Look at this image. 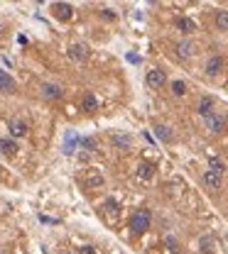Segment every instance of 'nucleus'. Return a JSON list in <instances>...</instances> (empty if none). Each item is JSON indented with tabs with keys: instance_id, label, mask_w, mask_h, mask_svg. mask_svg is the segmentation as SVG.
<instances>
[{
	"instance_id": "obj_27",
	"label": "nucleus",
	"mask_w": 228,
	"mask_h": 254,
	"mask_svg": "<svg viewBox=\"0 0 228 254\" xmlns=\"http://www.w3.org/2000/svg\"><path fill=\"white\" fill-rule=\"evenodd\" d=\"M101 15H103V17H106V20H115V12H111V10H103V12H101Z\"/></svg>"
},
{
	"instance_id": "obj_16",
	"label": "nucleus",
	"mask_w": 228,
	"mask_h": 254,
	"mask_svg": "<svg viewBox=\"0 0 228 254\" xmlns=\"http://www.w3.org/2000/svg\"><path fill=\"white\" fill-rule=\"evenodd\" d=\"M135 174H138V179H143V181H150L152 176H154V166L145 161V164H140V166H138V171H135Z\"/></svg>"
},
{
	"instance_id": "obj_4",
	"label": "nucleus",
	"mask_w": 228,
	"mask_h": 254,
	"mask_svg": "<svg viewBox=\"0 0 228 254\" xmlns=\"http://www.w3.org/2000/svg\"><path fill=\"white\" fill-rule=\"evenodd\" d=\"M224 66H226V62H224V57L214 54V57H209V59H206V64H204V73L214 78V76H219V73L224 71Z\"/></svg>"
},
{
	"instance_id": "obj_12",
	"label": "nucleus",
	"mask_w": 228,
	"mask_h": 254,
	"mask_svg": "<svg viewBox=\"0 0 228 254\" xmlns=\"http://www.w3.org/2000/svg\"><path fill=\"white\" fill-rule=\"evenodd\" d=\"M81 108L86 110V113H96L98 110V98H96V93H83V98H81Z\"/></svg>"
},
{
	"instance_id": "obj_3",
	"label": "nucleus",
	"mask_w": 228,
	"mask_h": 254,
	"mask_svg": "<svg viewBox=\"0 0 228 254\" xmlns=\"http://www.w3.org/2000/svg\"><path fill=\"white\" fill-rule=\"evenodd\" d=\"M145 83H148V88H164L167 86V73L162 71V68H150L148 71V76H145Z\"/></svg>"
},
{
	"instance_id": "obj_14",
	"label": "nucleus",
	"mask_w": 228,
	"mask_h": 254,
	"mask_svg": "<svg viewBox=\"0 0 228 254\" xmlns=\"http://www.w3.org/2000/svg\"><path fill=\"white\" fill-rule=\"evenodd\" d=\"M177 30H179L182 34H194V32H196V22L189 20V17H179V20H177Z\"/></svg>"
},
{
	"instance_id": "obj_1",
	"label": "nucleus",
	"mask_w": 228,
	"mask_h": 254,
	"mask_svg": "<svg viewBox=\"0 0 228 254\" xmlns=\"http://www.w3.org/2000/svg\"><path fill=\"white\" fill-rule=\"evenodd\" d=\"M152 225V215L148 208H140V210H135L133 215H130V230L135 232V235H145L148 230H150Z\"/></svg>"
},
{
	"instance_id": "obj_24",
	"label": "nucleus",
	"mask_w": 228,
	"mask_h": 254,
	"mask_svg": "<svg viewBox=\"0 0 228 254\" xmlns=\"http://www.w3.org/2000/svg\"><path fill=\"white\" fill-rule=\"evenodd\" d=\"M78 254H98V252H96V247H91V245H81V247H78Z\"/></svg>"
},
{
	"instance_id": "obj_17",
	"label": "nucleus",
	"mask_w": 228,
	"mask_h": 254,
	"mask_svg": "<svg viewBox=\"0 0 228 254\" xmlns=\"http://www.w3.org/2000/svg\"><path fill=\"white\" fill-rule=\"evenodd\" d=\"M214 22H216V30L228 32V10H219L216 17H214Z\"/></svg>"
},
{
	"instance_id": "obj_13",
	"label": "nucleus",
	"mask_w": 228,
	"mask_h": 254,
	"mask_svg": "<svg viewBox=\"0 0 228 254\" xmlns=\"http://www.w3.org/2000/svg\"><path fill=\"white\" fill-rule=\"evenodd\" d=\"M69 57L74 59V62H86V57H88V49H86V44H72L69 47Z\"/></svg>"
},
{
	"instance_id": "obj_25",
	"label": "nucleus",
	"mask_w": 228,
	"mask_h": 254,
	"mask_svg": "<svg viewBox=\"0 0 228 254\" xmlns=\"http://www.w3.org/2000/svg\"><path fill=\"white\" fill-rule=\"evenodd\" d=\"M201 245H204V247H201L204 252H206V254H211V240H206V237H204V240H201Z\"/></svg>"
},
{
	"instance_id": "obj_8",
	"label": "nucleus",
	"mask_w": 228,
	"mask_h": 254,
	"mask_svg": "<svg viewBox=\"0 0 228 254\" xmlns=\"http://www.w3.org/2000/svg\"><path fill=\"white\" fill-rule=\"evenodd\" d=\"M201 184L206 186L209 190H219L224 186V179H221V174H214V171H206L204 176H201Z\"/></svg>"
},
{
	"instance_id": "obj_6",
	"label": "nucleus",
	"mask_w": 228,
	"mask_h": 254,
	"mask_svg": "<svg viewBox=\"0 0 228 254\" xmlns=\"http://www.w3.org/2000/svg\"><path fill=\"white\" fill-rule=\"evenodd\" d=\"M204 120H206V129H209L211 134H221V132L226 129V118L219 115V113H211V115L204 118Z\"/></svg>"
},
{
	"instance_id": "obj_5",
	"label": "nucleus",
	"mask_w": 228,
	"mask_h": 254,
	"mask_svg": "<svg viewBox=\"0 0 228 254\" xmlns=\"http://www.w3.org/2000/svg\"><path fill=\"white\" fill-rule=\"evenodd\" d=\"M52 15L59 20V22H69L74 17V7L69 2H54L52 5Z\"/></svg>"
},
{
	"instance_id": "obj_18",
	"label": "nucleus",
	"mask_w": 228,
	"mask_h": 254,
	"mask_svg": "<svg viewBox=\"0 0 228 254\" xmlns=\"http://www.w3.org/2000/svg\"><path fill=\"white\" fill-rule=\"evenodd\" d=\"M83 184H86L88 189H101V186H103V176H101V174H93V171H91V174H88V176L83 179Z\"/></svg>"
},
{
	"instance_id": "obj_19",
	"label": "nucleus",
	"mask_w": 228,
	"mask_h": 254,
	"mask_svg": "<svg viewBox=\"0 0 228 254\" xmlns=\"http://www.w3.org/2000/svg\"><path fill=\"white\" fill-rule=\"evenodd\" d=\"M154 134L162 139V142H172V132L167 125H154Z\"/></svg>"
},
{
	"instance_id": "obj_20",
	"label": "nucleus",
	"mask_w": 228,
	"mask_h": 254,
	"mask_svg": "<svg viewBox=\"0 0 228 254\" xmlns=\"http://www.w3.org/2000/svg\"><path fill=\"white\" fill-rule=\"evenodd\" d=\"M113 144L120 149H130V137L128 134H113Z\"/></svg>"
},
{
	"instance_id": "obj_2",
	"label": "nucleus",
	"mask_w": 228,
	"mask_h": 254,
	"mask_svg": "<svg viewBox=\"0 0 228 254\" xmlns=\"http://www.w3.org/2000/svg\"><path fill=\"white\" fill-rule=\"evenodd\" d=\"M39 95L44 98V100H59L62 95H64V88H62V83H42L39 86Z\"/></svg>"
},
{
	"instance_id": "obj_11",
	"label": "nucleus",
	"mask_w": 228,
	"mask_h": 254,
	"mask_svg": "<svg viewBox=\"0 0 228 254\" xmlns=\"http://www.w3.org/2000/svg\"><path fill=\"white\" fill-rule=\"evenodd\" d=\"M194 52H196V47H194V42H191V39H182V42L177 44V54H179L182 59H191V57H194Z\"/></svg>"
},
{
	"instance_id": "obj_22",
	"label": "nucleus",
	"mask_w": 228,
	"mask_h": 254,
	"mask_svg": "<svg viewBox=\"0 0 228 254\" xmlns=\"http://www.w3.org/2000/svg\"><path fill=\"white\" fill-rule=\"evenodd\" d=\"M209 166H211L209 171H214V174H224V171H226V164H224L221 159H211V161H209Z\"/></svg>"
},
{
	"instance_id": "obj_7",
	"label": "nucleus",
	"mask_w": 228,
	"mask_h": 254,
	"mask_svg": "<svg viewBox=\"0 0 228 254\" xmlns=\"http://www.w3.org/2000/svg\"><path fill=\"white\" fill-rule=\"evenodd\" d=\"M15 91H17V83H15V78H12L7 71H2V68H0V93L10 95V93H15Z\"/></svg>"
},
{
	"instance_id": "obj_9",
	"label": "nucleus",
	"mask_w": 228,
	"mask_h": 254,
	"mask_svg": "<svg viewBox=\"0 0 228 254\" xmlns=\"http://www.w3.org/2000/svg\"><path fill=\"white\" fill-rule=\"evenodd\" d=\"M214 98L211 95H204V98H199V103H196V113L201 115V118H209L211 113H214Z\"/></svg>"
},
{
	"instance_id": "obj_15",
	"label": "nucleus",
	"mask_w": 228,
	"mask_h": 254,
	"mask_svg": "<svg viewBox=\"0 0 228 254\" xmlns=\"http://www.w3.org/2000/svg\"><path fill=\"white\" fill-rule=\"evenodd\" d=\"M17 152V142L15 139H7V137H2L0 139V154H7V157H12Z\"/></svg>"
},
{
	"instance_id": "obj_23",
	"label": "nucleus",
	"mask_w": 228,
	"mask_h": 254,
	"mask_svg": "<svg viewBox=\"0 0 228 254\" xmlns=\"http://www.w3.org/2000/svg\"><path fill=\"white\" fill-rule=\"evenodd\" d=\"M106 210H108V213H111V215H113V213H115V215H118V203H115V200H113V198H108V200H106Z\"/></svg>"
},
{
	"instance_id": "obj_28",
	"label": "nucleus",
	"mask_w": 228,
	"mask_h": 254,
	"mask_svg": "<svg viewBox=\"0 0 228 254\" xmlns=\"http://www.w3.org/2000/svg\"><path fill=\"white\" fill-rule=\"evenodd\" d=\"M0 30H2V25H0Z\"/></svg>"
},
{
	"instance_id": "obj_10",
	"label": "nucleus",
	"mask_w": 228,
	"mask_h": 254,
	"mask_svg": "<svg viewBox=\"0 0 228 254\" xmlns=\"http://www.w3.org/2000/svg\"><path fill=\"white\" fill-rule=\"evenodd\" d=\"M7 129H10V137H12V139H22V137L27 134V125H25L22 120H10V123H7Z\"/></svg>"
},
{
	"instance_id": "obj_21",
	"label": "nucleus",
	"mask_w": 228,
	"mask_h": 254,
	"mask_svg": "<svg viewBox=\"0 0 228 254\" xmlns=\"http://www.w3.org/2000/svg\"><path fill=\"white\" fill-rule=\"evenodd\" d=\"M169 91H172V95H184L187 93V83L184 81H172Z\"/></svg>"
},
{
	"instance_id": "obj_26",
	"label": "nucleus",
	"mask_w": 228,
	"mask_h": 254,
	"mask_svg": "<svg viewBox=\"0 0 228 254\" xmlns=\"http://www.w3.org/2000/svg\"><path fill=\"white\" fill-rule=\"evenodd\" d=\"M83 147H86L88 152H93V149H96V142H93V139H83Z\"/></svg>"
}]
</instances>
